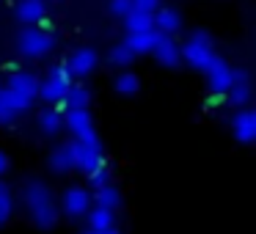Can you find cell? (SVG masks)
Listing matches in <instances>:
<instances>
[{
  "label": "cell",
  "mask_w": 256,
  "mask_h": 234,
  "mask_svg": "<svg viewBox=\"0 0 256 234\" xmlns=\"http://www.w3.org/2000/svg\"><path fill=\"white\" fill-rule=\"evenodd\" d=\"M69 144H72V152H74V168H80L88 179L108 176V157L102 152V140L94 127L74 135Z\"/></svg>",
  "instance_id": "cell-1"
},
{
  "label": "cell",
  "mask_w": 256,
  "mask_h": 234,
  "mask_svg": "<svg viewBox=\"0 0 256 234\" xmlns=\"http://www.w3.org/2000/svg\"><path fill=\"white\" fill-rule=\"evenodd\" d=\"M22 201H25V206H28V212H30L36 226L50 228L52 223L58 220V204H56V196H52V190L47 182H42V179H28V182L22 184Z\"/></svg>",
  "instance_id": "cell-2"
},
{
  "label": "cell",
  "mask_w": 256,
  "mask_h": 234,
  "mask_svg": "<svg viewBox=\"0 0 256 234\" xmlns=\"http://www.w3.org/2000/svg\"><path fill=\"white\" fill-rule=\"evenodd\" d=\"M6 94H8V102H12V108L17 113L28 110L34 105V100L39 96V74L30 72V69H14L8 74Z\"/></svg>",
  "instance_id": "cell-3"
},
{
  "label": "cell",
  "mask_w": 256,
  "mask_h": 234,
  "mask_svg": "<svg viewBox=\"0 0 256 234\" xmlns=\"http://www.w3.org/2000/svg\"><path fill=\"white\" fill-rule=\"evenodd\" d=\"M215 56L218 52H215V42H212L210 30H193L188 36V42L179 47V58H184L196 69H206V64Z\"/></svg>",
  "instance_id": "cell-4"
},
{
  "label": "cell",
  "mask_w": 256,
  "mask_h": 234,
  "mask_svg": "<svg viewBox=\"0 0 256 234\" xmlns=\"http://www.w3.org/2000/svg\"><path fill=\"white\" fill-rule=\"evenodd\" d=\"M52 44H56L52 30H44L42 25H25L17 34V50L28 58H39L44 52H50Z\"/></svg>",
  "instance_id": "cell-5"
},
{
  "label": "cell",
  "mask_w": 256,
  "mask_h": 234,
  "mask_svg": "<svg viewBox=\"0 0 256 234\" xmlns=\"http://www.w3.org/2000/svg\"><path fill=\"white\" fill-rule=\"evenodd\" d=\"M69 86H72V78H69L66 66H64V61H61L50 69V74H47L44 80H39V96L47 102H64Z\"/></svg>",
  "instance_id": "cell-6"
},
{
  "label": "cell",
  "mask_w": 256,
  "mask_h": 234,
  "mask_svg": "<svg viewBox=\"0 0 256 234\" xmlns=\"http://www.w3.org/2000/svg\"><path fill=\"white\" fill-rule=\"evenodd\" d=\"M232 69L234 66H228V61L223 56H215L210 64H206V86H210V91L212 94H220V96H226V91L232 88Z\"/></svg>",
  "instance_id": "cell-7"
},
{
  "label": "cell",
  "mask_w": 256,
  "mask_h": 234,
  "mask_svg": "<svg viewBox=\"0 0 256 234\" xmlns=\"http://www.w3.org/2000/svg\"><path fill=\"white\" fill-rule=\"evenodd\" d=\"M96 61H100V52L94 50V47H74L72 52L66 56V61H64V66H66L69 78H83V74H88L91 69L96 66Z\"/></svg>",
  "instance_id": "cell-8"
},
{
  "label": "cell",
  "mask_w": 256,
  "mask_h": 234,
  "mask_svg": "<svg viewBox=\"0 0 256 234\" xmlns=\"http://www.w3.org/2000/svg\"><path fill=\"white\" fill-rule=\"evenodd\" d=\"M88 206H91V190L88 188H83V184H69V188L64 190L61 210L66 212V215L80 218V215L88 212Z\"/></svg>",
  "instance_id": "cell-9"
},
{
  "label": "cell",
  "mask_w": 256,
  "mask_h": 234,
  "mask_svg": "<svg viewBox=\"0 0 256 234\" xmlns=\"http://www.w3.org/2000/svg\"><path fill=\"white\" fill-rule=\"evenodd\" d=\"M228 118H232V130H234V135H237V140L250 144V140H254V130H256L254 108H240V110H234Z\"/></svg>",
  "instance_id": "cell-10"
},
{
  "label": "cell",
  "mask_w": 256,
  "mask_h": 234,
  "mask_svg": "<svg viewBox=\"0 0 256 234\" xmlns=\"http://www.w3.org/2000/svg\"><path fill=\"white\" fill-rule=\"evenodd\" d=\"M250 74L248 69H232V88L226 91V100L234 105H245L250 100Z\"/></svg>",
  "instance_id": "cell-11"
},
{
  "label": "cell",
  "mask_w": 256,
  "mask_h": 234,
  "mask_svg": "<svg viewBox=\"0 0 256 234\" xmlns=\"http://www.w3.org/2000/svg\"><path fill=\"white\" fill-rule=\"evenodd\" d=\"M14 14H17V20H22L28 25H39L47 17V3L44 0H17Z\"/></svg>",
  "instance_id": "cell-12"
},
{
  "label": "cell",
  "mask_w": 256,
  "mask_h": 234,
  "mask_svg": "<svg viewBox=\"0 0 256 234\" xmlns=\"http://www.w3.org/2000/svg\"><path fill=\"white\" fill-rule=\"evenodd\" d=\"M149 52H154L157 61L168 64V66H174V64L179 61V44H176V39H174V36H168V34H160V30H157V39H154V44H152Z\"/></svg>",
  "instance_id": "cell-13"
},
{
  "label": "cell",
  "mask_w": 256,
  "mask_h": 234,
  "mask_svg": "<svg viewBox=\"0 0 256 234\" xmlns=\"http://www.w3.org/2000/svg\"><path fill=\"white\" fill-rule=\"evenodd\" d=\"M152 25H154V30H160V34L174 36V30H179V25H182V14L171 6H157L154 14H152Z\"/></svg>",
  "instance_id": "cell-14"
},
{
  "label": "cell",
  "mask_w": 256,
  "mask_h": 234,
  "mask_svg": "<svg viewBox=\"0 0 256 234\" xmlns=\"http://www.w3.org/2000/svg\"><path fill=\"white\" fill-rule=\"evenodd\" d=\"M154 39H157V30H154V25H149V28L127 30V36H124V44H127L132 52H146V50H152Z\"/></svg>",
  "instance_id": "cell-15"
},
{
  "label": "cell",
  "mask_w": 256,
  "mask_h": 234,
  "mask_svg": "<svg viewBox=\"0 0 256 234\" xmlns=\"http://www.w3.org/2000/svg\"><path fill=\"white\" fill-rule=\"evenodd\" d=\"M50 168L56 174H66V171H72L74 168V152H72V144L69 140H64V144H58L56 149L50 152Z\"/></svg>",
  "instance_id": "cell-16"
},
{
  "label": "cell",
  "mask_w": 256,
  "mask_h": 234,
  "mask_svg": "<svg viewBox=\"0 0 256 234\" xmlns=\"http://www.w3.org/2000/svg\"><path fill=\"white\" fill-rule=\"evenodd\" d=\"M91 201L116 212V206L122 204V190H118L113 182H102V184H96V188H94V193H91Z\"/></svg>",
  "instance_id": "cell-17"
},
{
  "label": "cell",
  "mask_w": 256,
  "mask_h": 234,
  "mask_svg": "<svg viewBox=\"0 0 256 234\" xmlns=\"http://www.w3.org/2000/svg\"><path fill=\"white\" fill-rule=\"evenodd\" d=\"M88 102H91V91L83 83H74V86H69V91L64 96V102L58 105V110L64 113V110H74V108H88Z\"/></svg>",
  "instance_id": "cell-18"
},
{
  "label": "cell",
  "mask_w": 256,
  "mask_h": 234,
  "mask_svg": "<svg viewBox=\"0 0 256 234\" xmlns=\"http://www.w3.org/2000/svg\"><path fill=\"white\" fill-rule=\"evenodd\" d=\"M61 116H64V124H66V127L72 130L74 135H80V132H86V130L94 127L88 108H74V110H64Z\"/></svg>",
  "instance_id": "cell-19"
},
{
  "label": "cell",
  "mask_w": 256,
  "mask_h": 234,
  "mask_svg": "<svg viewBox=\"0 0 256 234\" xmlns=\"http://www.w3.org/2000/svg\"><path fill=\"white\" fill-rule=\"evenodd\" d=\"M86 218H88V223H91V232L116 226V212L108 210V206H100V204H91L88 212H86Z\"/></svg>",
  "instance_id": "cell-20"
},
{
  "label": "cell",
  "mask_w": 256,
  "mask_h": 234,
  "mask_svg": "<svg viewBox=\"0 0 256 234\" xmlns=\"http://www.w3.org/2000/svg\"><path fill=\"white\" fill-rule=\"evenodd\" d=\"M61 124H64V116H61L58 108H47V110L39 113V130H42V132L56 135L58 130H61Z\"/></svg>",
  "instance_id": "cell-21"
},
{
  "label": "cell",
  "mask_w": 256,
  "mask_h": 234,
  "mask_svg": "<svg viewBox=\"0 0 256 234\" xmlns=\"http://www.w3.org/2000/svg\"><path fill=\"white\" fill-rule=\"evenodd\" d=\"M113 83H116V91L118 94H135V91L140 88V80H138V74L132 72V69H122V72L116 74V80H113Z\"/></svg>",
  "instance_id": "cell-22"
},
{
  "label": "cell",
  "mask_w": 256,
  "mask_h": 234,
  "mask_svg": "<svg viewBox=\"0 0 256 234\" xmlns=\"http://www.w3.org/2000/svg\"><path fill=\"white\" fill-rule=\"evenodd\" d=\"M14 212V196H12V188H8L3 179H0V226L12 218Z\"/></svg>",
  "instance_id": "cell-23"
},
{
  "label": "cell",
  "mask_w": 256,
  "mask_h": 234,
  "mask_svg": "<svg viewBox=\"0 0 256 234\" xmlns=\"http://www.w3.org/2000/svg\"><path fill=\"white\" fill-rule=\"evenodd\" d=\"M124 25H127V30L149 28V25H152V14L138 12V8H130V12H127V17H124Z\"/></svg>",
  "instance_id": "cell-24"
},
{
  "label": "cell",
  "mask_w": 256,
  "mask_h": 234,
  "mask_svg": "<svg viewBox=\"0 0 256 234\" xmlns=\"http://www.w3.org/2000/svg\"><path fill=\"white\" fill-rule=\"evenodd\" d=\"M108 58H110L113 64H122V66H127V64L135 58V52L130 50V47L124 44V39H122V42H116V44L110 47V52H108Z\"/></svg>",
  "instance_id": "cell-25"
},
{
  "label": "cell",
  "mask_w": 256,
  "mask_h": 234,
  "mask_svg": "<svg viewBox=\"0 0 256 234\" xmlns=\"http://www.w3.org/2000/svg\"><path fill=\"white\" fill-rule=\"evenodd\" d=\"M14 116H17V110H14V108H12V102H8L6 88H0V124L14 122Z\"/></svg>",
  "instance_id": "cell-26"
},
{
  "label": "cell",
  "mask_w": 256,
  "mask_h": 234,
  "mask_svg": "<svg viewBox=\"0 0 256 234\" xmlns=\"http://www.w3.org/2000/svg\"><path fill=\"white\" fill-rule=\"evenodd\" d=\"M108 8L116 17H127V12L132 8V0H108Z\"/></svg>",
  "instance_id": "cell-27"
},
{
  "label": "cell",
  "mask_w": 256,
  "mask_h": 234,
  "mask_svg": "<svg viewBox=\"0 0 256 234\" xmlns=\"http://www.w3.org/2000/svg\"><path fill=\"white\" fill-rule=\"evenodd\" d=\"M157 6H160V0H132V8H138V12H146V14H154Z\"/></svg>",
  "instance_id": "cell-28"
},
{
  "label": "cell",
  "mask_w": 256,
  "mask_h": 234,
  "mask_svg": "<svg viewBox=\"0 0 256 234\" xmlns=\"http://www.w3.org/2000/svg\"><path fill=\"white\" fill-rule=\"evenodd\" d=\"M8 171V154L3 149H0V176H3V174Z\"/></svg>",
  "instance_id": "cell-29"
},
{
  "label": "cell",
  "mask_w": 256,
  "mask_h": 234,
  "mask_svg": "<svg viewBox=\"0 0 256 234\" xmlns=\"http://www.w3.org/2000/svg\"><path fill=\"white\" fill-rule=\"evenodd\" d=\"M94 234H122V232H118L116 226H110V228H100V232H94Z\"/></svg>",
  "instance_id": "cell-30"
},
{
  "label": "cell",
  "mask_w": 256,
  "mask_h": 234,
  "mask_svg": "<svg viewBox=\"0 0 256 234\" xmlns=\"http://www.w3.org/2000/svg\"><path fill=\"white\" fill-rule=\"evenodd\" d=\"M80 234H94V232H80Z\"/></svg>",
  "instance_id": "cell-31"
}]
</instances>
